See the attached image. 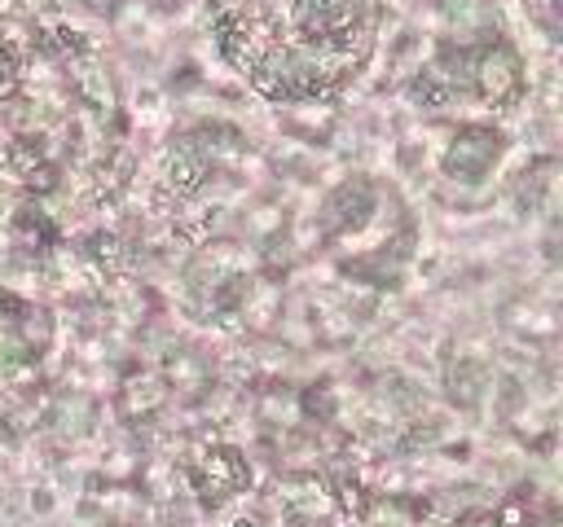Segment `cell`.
Listing matches in <instances>:
<instances>
[{"instance_id": "1", "label": "cell", "mask_w": 563, "mask_h": 527, "mask_svg": "<svg viewBox=\"0 0 563 527\" xmlns=\"http://www.w3.org/2000/svg\"><path fill=\"white\" fill-rule=\"evenodd\" d=\"M220 53L273 101L347 83L374 48V0H211Z\"/></svg>"}, {"instance_id": "2", "label": "cell", "mask_w": 563, "mask_h": 527, "mask_svg": "<svg viewBox=\"0 0 563 527\" xmlns=\"http://www.w3.org/2000/svg\"><path fill=\"white\" fill-rule=\"evenodd\" d=\"M471 66H475L471 75H475V88H479L484 101L501 105V101H510L519 92V61H515V53L506 44H493V48L475 53Z\"/></svg>"}, {"instance_id": "3", "label": "cell", "mask_w": 563, "mask_h": 527, "mask_svg": "<svg viewBox=\"0 0 563 527\" xmlns=\"http://www.w3.org/2000/svg\"><path fill=\"white\" fill-rule=\"evenodd\" d=\"M493 158H497V136H493V132H466V136L449 149V158H444V162H449V171H453V176L475 180Z\"/></svg>"}, {"instance_id": "4", "label": "cell", "mask_w": 563, "mask_h": 527, "mask_svg": "<svg viewBox=\"0 0 563 527\" xmlns=\"http://www.w3.org/2000/svg\"><path fill=\"white\" fill-rule=\"evenodd\" d=\"M440 13H444L449 22H457V26H466V22L484 18L488 4H484V0H440Z\"/></svg>"}, {"instance_id": "5", "label": "cell", "mask_w": 563, "mask_h": 527, "mask_svg": "<svg viewBox=\"0 0 563 527\" xmlns=\"http://www.w3.org/2000/svg\"><path fill=\"white\" fill-rule=\"evenodd\" d=\"M79 88H84L97 105H110V83H106V75H101V70L84 66V70H79Z\"/></svg>"}]
</instances>
